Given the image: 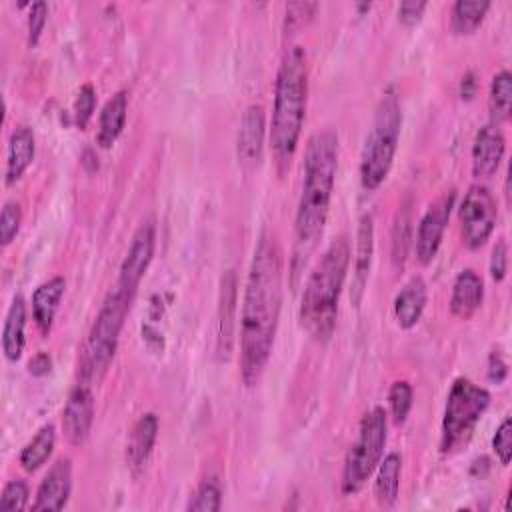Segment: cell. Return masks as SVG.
<instances>
[{"mask_svg":"<svg viewBox=\"0 0 512 512\" xmlns=\"http://www.w3.org/2000/svg\"><path fill=\"white\" fill-rule=\"evenodd\" d=\"M488 108H490L494 124L506 122L510 118V110H512V74L506 68L496 72L492 82H490Z\"/></svg>","mask_w":512,"mask_h":512,"instance_id":"obj_29","label":"cell"},{"mask_svg":"<svg viewBox=\"0 0 512 512\" xmlns=\"http://www.w3.org/2000/svg\"><path fill=\"white\" fill-rule=\"evenodd\" d=\"M308 100V64L302 46H290L278 66L270 122V146L280 174L290 168L298 148Z\"/></svg>","mask_w":512,"mask_h":512,"instance_id":"obj_3","label":"cell"},{"mask_svg":"<svg viewBox=\"0 0 512 512\" xmlns=\"http://www.w3.org/2000/svg\"><path fill=\"white\" fill-rule=\"evenodd\" d=\"M156 436H158V416L154 412L142 414L134 422V426L130 430L128 444H126V462L132 472L144 470V466L154 450Z\"/></svg>","mask_w":512,"mask_h":512,"instance_id":"obj_19","label":"cell"},{"mask_svg":"<svg viewBox=\"0 0 512 512\" xmlns=\"http://www.w3.org/2000/svg\"><path fill=\"white\" fill-rule=\"evenodd\" d=\"M386 432H388L386 410L382 406L370 408L362 416L358 436L344 458L342 478H340V490L344 496L360 492L362 486L368 482V478L374 474L376 466L384 456V446L388 436Z\"/></svg>","mask_w":512,"mask_h":512,"instance_id":"obj_7","label":"cell"},{"mask_svg":"<svg viewBox=\"0 0 512 512\" xmlns=\"http://www.w3.org/2000/svg\"><path fill=\"white\" fill-rule=\"evenodd\" d=\"M424 10H426V2H422V0H404L398 6V20L406 26H412L422 18Z\"/></svg>","mask_w":512,"mask_h":512,"instance_id":"obj_39","label":"cell"},{"mask_svg":"<svg viewBox=\"0 0 512 512\" xmlns=\"http://www.w3.org/2000/svg\"><path fill=\"white\" fill-rule=\"evenodd\" d=\"M490 8L488 0H458L450 12V28L454 34H472Z\"/></svg>","mask_w":512,"mask_h":512,"instance_id":"obj_28","label":"cell"},{"mask_svg":"<svg viewBox=\"0 0 512 512\" xmlns=\"http://www.w3.org/2000/svg\"><path fill=\"white\" fill-rule=\"evenodd\" d=\"M454 198L456 194L450 190L440 198H436L422 214L416 230V242H414L416 258L420 264H430L438 254L446 224L450 220V212L454 208Z\"/></svg>","mask_w":512,"mask_h":512,"instance_id":"obj_11","label":"cell"},{"mask_svg":"<svg viewBox=\"0 0 512 512\" xmlns=\"http://www.w3.org/2000/svg\"><path fill=\"white\" fill-rule=\"evenodd\" d=\"M222 504V492L214 480H206L198 486L188 502V510L194 512H216Z\"/></svg>","mask_w":512,"mask_h":512,"instance_id":"obj_31","label":"cell"},{"mask_svg":"<svg viewBox=\"0 0 512 512\" xmlns=\"http://www.w3.org/2000/svg\"><path fill=\"white\" fill-rule=\"evenodd\" d=\"M486 374H488V380L494 382V384H502L506 380L508 366H506V362H504V358H502V354L498 350H492L488 354V370H486Z\"/></svg>","mask_w":512,"mask_h":512,"instance_id":"obj_40","label":"cell"},{"mask_svg":"<svg viewBox=\"0 0 512 512\" xmlns=\"http://www.w3.org/2000/svg\"><path fill=\"white\" fill-rule=\"evenodd\" d=\"M492 450L496 454V458L500 460V464H510V458H512V420L510 416H506L500 426L496 428L494 432V438H492Z\"/></svg>","mask_w":512,"mask_h":512,"instance_id":"obj_36","label":"cell"},{"mask_svg":"<svg viewBox=\"0 0 512 512\" xmlns=\"http://www.w3.org/2000/svg\"><path fill=\"white\" fill-rule=\"evenodd\" d=\"M372 254H374V218L372 214H362L358 222V232H356V252H354V270H352V288H350V298L356 306L360 304L368 284Z\"/></svg>","mask_w":512,"mask_h":512,"instance_id":"obj_17","label":"cell"},{"mask_svg":"<svg viewBox=\"0 0 512 512\" xmlns=\"http://www.w3.org/2000/svg\"><path fill=\"white\" fill-rule=\"evenodd\" d=\"M316 4L314 2H294L286 6V14H284V30L286 34L300 30L302 26H306L310 22V18L316 12Z\"/></svg>","mask_w":512,"mask_h":512,"instance_id":"obj_34","label":"cell"},{"mask_svg":"<svg viewBox=\"0 0 512 512\" xmlns=\"http://www.w3.org/2000/svg\"><path fill=\"white\" fill-rule=\"evenodd\" d=\"M50 368H52V360H50V356L46 352L34 354L30 358V362H28V370H30L32 376H44V374L50 372Z\"/></svg>","mask_w":512,"mask_h":512,"instance_id":"obj_41","label":"cell"},{"mask_svg":"<svg viewBox=\"0 0 512 512\" xmlns=\"http://www.w3.org/2000/svg\"><path fill=\"white\" fill-rule=\"evenodd\" d=\"M154 244H156V228H154V222L148 218L136 228V232L132 236L130 248L120 266L116 290L134 298L136 288L152 262Z\"/></svg>","mask_w":512,"mask_h":512,"instance_id":"obj_10","label":"cell"},{"mask_svg":"<svg viewBox=\"0 0 512 512\" xmlns=\"http://www.w3.org/2000/svg\"><path fill=\"white\" fill-rule=\"evenodd\" d=\"M282 308V252L262 234L250 262L240 316V376L252 388L270 360Z\"/></svg>","mask_w":512,"mask_h":512,"instance_id":"obj_1","label":"cell"},{"mask_svg":"<svg viewBox=\"0 0 512 512\" xmlns=\"http://www.w3.org/2000/svg\"><path fill=\"white\" fill-rule=\"evenodd\" d=\"M412 398H414V392L406 380L392 382V386L388 390V408H390L392 420L396 424H402L408 418L410 408H412Z\"/></svg>","mask_w":512,"mask_h":512,"instance_id":"obj_30","label":"cell"},{"mask_svg":"<svg viewBox=\"0 0 512 512\" xmlns=\"http://www.w3.org/2000/svg\"><path fill=\"white\" fill-rule=\"evenodd\" d=\"M46 18H48V4L42 0L34 2L28 12V44L30 46H34L40 40Z\"/></svg>","mask_w":512,"mask_h":512,"instance_id":"obj_37","label":"cell"},{"mask_svg":"<svg viewBox=\"0 0 512 512\" xmlns=\"http://www.w3.org/2000/svg\"><path fill=\"white\" fill-rule=\"evenodd\" d=\"M36 152V140L30 126L22 124L16 126L8 140V152H6V184H14L22 178V174L28 170V166L34 160Z\"/></svg>","mask_w":512,"mask_h":512,"instance_id":"obj_22","label":"cell"},{"mask_svg":"<svg viewBox=\"0 0 512 512\" xmlns=\"http://www.w3.org/2000/svg\"><path fill=\"white\" fill-rule=\"evenodd\" d=\"M508 270V246L504 240H498L490 254V276L494 282H502Z\"/></svg>","mask_w":512,"mask_h":512,"instance_id":"obj_38","label":"cell"},{"mask_svg":"<svg viewBox=\"0 0 512 512\" xmlns=\"http://www.w3.org/2000/svg\"><path fill=\"white\" fill-rule=\"evenodd\" d=\"M506 152V138L498 124L482 126L472 142V172L476 178H490L496 174Z\"/></svg>","mask_w":512,"mask_h":512,"instance_id":"obj_15","label":"cell"},{"mask_svg":"<svg viewBox=\"0 0 512 512\" xmlns=\"http://www.w3.org/2000/svg\"><path fill=\"white\" fill-rule=\"evenodd\" d=\"M126 112H128V94L126 90H118L114 96L106 100L100 112L96 142L102 148H110L118 140L126 124Z\"/></svg>","mask_w":512,"mask_h":512,"instance_id":"obj_24","label":"cell"},{"mask_svg":"<svg viewBox=\"0 0 512 512\" xmlns=\"http://www.w3.org/2000/svg\"><path fill=\"white\" fill-rule=\"evenodd\" d=\"M236 304H238V282L234 270H226L220 280L218 296V322H216V354L220 360H228L234 346L236 328Z\"/></svg>","mask_w":512,"mask_h":512,"instance_id":"obj_13","label":"cell"},{"mask_svg":"<svg viewBox=\"0 0 512 512\" xmlns=\"http://www.w3.org/2000/svg\"><path fill=\"white\" fill-rule=\"evenodd\" d=\"M376 480H374V498L380 506L390 508L398 500L400 492V474H402V458L396 452L382 456L380 464L376 466Z\"/></svg>","mask_w":512,"mask_h":512,"instance_id":"obj_25","label":"cell"},{"mask_svg":"<svg viewBox=\"0 0 512 512\" xmlns=\"http://www.w3.org/2000/svg\"><path fill=\"white\" fill-rule=\"evenodd\" d=\"M476 86H478V82L474 80V74H472V72H468L466 76H462V84H460V94H462V98H472L474 92H476Z\"/></svg>","mask_w":512,"mask_h":512,"instance_id":"obj_42","label":"cell"},{"mask_svg":"<svg viewBox=\"0 0 512 512\" xmlns=\"http://www.w3.org/2000/svg\"><path fill=\"white\" fill-rule=\"evenodd\" d=\"M130 302H132V296L120 290H114L112 294H108V298L100 306L80 356L82 382H88V384L100 382L102 376L108 372L118 348L124 320L130 310Z\"/></svg>","mask_w":512,"mask_h":512,"instance_id":"obj_6","label":"cell"},{"mask_svg":"<svg viewBox=\"0 0 512 512\" xmlns=\"http://www.w3.org/2000/svg\"><path fill=\"white\" fill-rule=\"evenodd\" d=\"M24 330H26V302L18 294L12 300L2 326V352L10 362L20 360L24 352V346H26Z\"/></svg>","mask_w":512,"mask_h":512,"instance_id":"obj_23","label":"cell"},{"mask_svg":"<svg viewBox=\"0 0 512 512\" xmlns=\"http://www.w3.org/2000/svg\"><path fill=\"white\" fill-rule=\"evenodd\" d=\"M412 246V204L410 198H406L394 218V226H392V262L402 268L406 258H408V250Z\"/></svg>","mask_w":512,"mask_h":512,"instance_id":"obj_27","label":"cell"},{"mask_svg":"<svg viewBox=\"0 0 512 512\" xmlns=\"http://www.w3.org/2000/svg\"><path fill=\"white\" fill-rule=\"evenodd\" d=\"M92 384L82 382L72 388L62 410V430L70 444H82L92 428L94 420V394Z\"/></svg>","mask_w":512,"mask_h":512,"instance_id":"obj_12","label":"cell"},{"mask_svg":"<svg viewBox=\"0 0 512 512\" xmlns=\"http://www.w3.org/2000/svg\"><path fill=\"white\" fill-rule=\"evenodd\" d=\"M72 492V462L70 458H58L46 476L42 478L32 510H62L68 504Z\"/></svg>","mask_w":512,"mask_h":512,"instance_id":"obj_14","label":"cell"},{"mask_svg":"<svg viewBox=\"0 0 512 512\" xmlns=\"http://www.w3.org/2000/svg\"><path fill=\"white\" fill-rule=\"evenodd\" d=\"M402 110L398 96L388 88L374 112L370 132L360 156V182L364 190H376L388 176L400 140Z\"/></svg>","mask_w":512,"mask_h":512,"instance_id":"obj_5","label":"cell"},{"mask_svg":"<svg viewBox=\"0 0 512 512\" xmlns=\"http://www.w3.org/2000/svg\"><path fill=\"white\" fill-rule=\"evenodd\" d=\"M488 406L490 392L484 386H478L468 378H456L446 396L440 450L452 454L464 448Z\"/></svg>","mask_w":512,"mask_h":512,"instance_id":"obj_8","label":"cell"},{"mask_svg":"<svg viewBox=\"0 0 512 512\" xmlns=\"http://www.w3.org/2000/svg\"><path fill=\"white\" fill-rule=\"evenodd\" d=\"M482 300H484L482 278L472 268L458 272L452 284L450 312L460 320H470L476 314V310L482 306Z\"/></svg>","mask_w":512,"mask_h":512,"instance_id":"obj_18","label":"cell"},{"mask_svg":"<svg viewBox=\"0 0 512 512\" xmlns=\"http://www.w3.org/2000/svg\"><path fill=\"white\" fill-rule=\"evenodd\" d=\"M22 224V210L20 204L14 200L4 202L2 206V214H0V242L6 248L18 234Z\"/></svg>","mask_w":512,"mask_h":512,"instance_id":"obj_32","label":"cell"},{"mask_svg":"<svg viewBox=\"0 0 512 512\" xmlns=\"http://www.w3.org/2000/svg\"><path fill=\"white\" fill-rule=\"evenodd\" d=\"M28 504V484L20 478H14L6 482L2 496H0V508L2 510H22Z\"/></svg>","mask_w":512,"mask_h":512,"instance_id":"obj_35","label":"cell"},{"mask_svg":"<svg viewBox=\"0 0 512 512\" xmlns=\"http://www.w3.org/2000/svg\"><path fill=\"white\" fill-rule=\"evenodd\" d=\"M338 154L340 144L334 130H320L308 140L302 190L294 220L296 258H306L324 230L338 172Z\"/></svg>","mask_w":512,"mask_h":512,"instance_id":"obj_2","label":"cell"},{"mask_svg":"<svg viewBox=\"0 0 512 512\" xmlns=\"http://www.w3.org/2000/svg\"><path fill=\"white\" fill-rule=\"evenodd\" d=\"M64 290H66V280L62 276H52L46 282L38 284V288L32 294V316L42 336L50 334L52 330Z\"/></svg>","mask_w":512,"mask_h":512,"instance_id":"obj_20","label":"cell"},{"mask_svg":"<svg viewBox=\"0 0 512 512\" xmlns=\"http://www.w3.org/2000/svg\"><path fill=\"white\" fill-rule=\"evenodd\" d=\"M348 264V238L338 236L324 250L304 284L298 320L302 330L316 342H326L336 328L338 300L346 282Z\"/></svg>","mask_w":512,"mask_h":512,"instance_id":"obj_4","label":"cell"},{"mask_svg":"<svg viewBox=\"0 0 512 512\" xmlns=\"http://www.w3.org/2000/svg\"><path fill=\"white\" fill-rule=\"evenodd\" d=\"M266 134V114L260 104H250L240 120L238 158L244 166H256L262 160Z\"/></svg>","mask_w":512,"mask_h":512,"instance_id":"obj_16","label":"cell"},{"mask_svg":"<svg viewBox=\"0 0 512 512\" xmlns=\"http://www.w3.org/2000/svg\"><path fill=\"white\" fill-rule=\"evenodd\" d=\"M54 444H56V430L52 424H44L34 438L22 448L20 452V466L26 472H36L54 452Z\"/></svg>","mask_w":512,"mask_h":512,"instance_id":"obj_26","label":"cell"},{"mask_svg":"<svg viewBox=\"0 0 512 512\" xmlns=\"http://www.w3.org/2000/svg\"><path fill=\"white\" fill-rule=\"evenodd\" d=\"M426 300H428L426 282L420 276L410 278L404 284V288L396 294L394 304H392V312H394L398 326L404 330L414 328L418 324V320L422 318Z\"/></svg>","mask_w":512,"mask_h":512,"instance_id":"obj_21","label":"cell"},{"mask_svg":"<svg viewBox=\"0 0 512 512\" xmlns=\"http://www.w3.org/2000/svg\"><path fill=\"white\" fill-rule=\"evenodd\" d=\"M96 108V90L92 84H84L78 94H76V100H74V122L80 130H84L92 118V112Z\"/></svg>","mask_w":512,"mask_h":512,"instance_id":"obj_33","label":"cell"},{"mask_svg":"<svg viewBox=\"0 0 512 512\" xmlns=\"http://www.w3.org/2000/svg\"><path fill=\"white\" fill-rule=\"evenodd\" d=\"M496 198L484 184H472L458 206L462 240L468 248H480L496 228Z\"/></svg>","mask_w":512,"mask_h":512,"instance_id":"obj_9","label":"cell"}]
</instances>
